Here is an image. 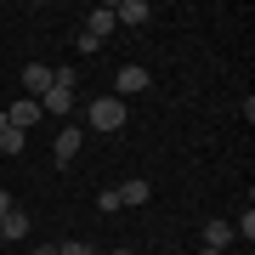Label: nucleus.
I'll use <instances>...</instances> for the list:
<instances>
[{
    "mask_svg": "<svg viewBox=\"0 0 255 255\" xmlns=\"http://www.w3.org/2000/svg\"><path fill=\"white\" fill-rule=\"evenodd\" d=\"M125 114H130L125 102L102 91V97L91 102V108H85V125H91V130H102V136H114V130H125Z\"/></svg>",
    "mask_w": 255,
    "mask_h": 255,
    "instance_id": "nucleus-1",
    "label": "nucleus"
},
{
    "mask_svg": "<svg viewBox=\"0 0 255 255\" xmlns=\"http://www.w3.org/2000/svg\"><path fill=\"white\" fill-rule=\"evenodd\" d=\"M147 80H153V74H147L142 63H125V68L114 74V97H119V102H125V97H136V91H147Z\"/></svg>",
    "mask_w": 255,
    "mask_h": 255,
    "instance_id": "nucleus-2",
    "label": "nucleus"
},
{
    "mask_svg": "<svg viewBox=\"0 0 255 255\" xmlns=\"http://www.w3.org/2000/svg\"><path fill=\"white\" fill-rule=\"evenodd\" d=\"M0 238H6V244H23L28 238V210L23 204H11L6 216H0Z\"/></svg>",
    "mask_w": 255,
    "mask_h": 255,
    "instance_id": "nucleus-3",
    "label": "nucleus"
},
{
    "mask_svg": "<svg viewBox=\"0 0 255 255\" xmlns=\"http://www.w3.org/2000/svg\"><path fill=\"white\" fill-rule=\"evenodd\" d=\"M34 119H40V102H34V97H17V102L6 108V125L23 130V136H28V125H34Z\"/></svg>",
    "mask_w": 255,
    "mask_h": 255,
    "instance_id": "nucleus-4",
    "label": "nucleus"
},
{
    "mask_svg": "<svg viewBox=\"0 0 255 255\" xmlns=\"http://www.w3.org/2000/svg\"><path fill=\"white\" fill-rule=\"evenodd\" d=\"M80 142H85V130H80V125H63V130H57V142H51V159L68 164L74 153H80Z\"/></svg>",
    "mask_w": 255,
    "mask_h": 255,
    "instance_id": "nucleus-5",
    "label": "nucleus"
},
{
    "mask_svg": "<svg viewBox=\"0 0 255 255\" xmlns=\"http://www.w3.org/2000/svg\"><path fill=\"white\" fill-rule=\"evenodd\" d=\"M147 17H153L147 0H119L114 6V23H125V28H147Z\"/></svg>",
    "mask_w": 255,
    "mask_h": 255,
    "instance_id": "nucleus-6",
    "label": "nucleus"
},
{
    "mask_svg": "<svg viewBox=\"0 0 255 255\" xmlns=\"http://www.w3.org/2000/svg\"><path fill=\"white\" fill-rule=\"evenodd\" d=\"M80 102H74V91H63V85H51L46 97H40V114H57V119H68Z\"/></svg>",
    "mask_w": 255,
    "mask_h": 255,
    "instance_id": "nucleus-7",
    "label": "nucleus"
},
{
    "mask_svg": "<svg viewBox=\"0 0 255 255\" xmlns=\"http://www.w3.org/2000/svg\"><path fill=\"white\" fill-rule=\"evenodd\" d=\"M114 6H97V11H85V34H91V40H108L114 34Z\"/></svg>",
    "mask_w": 255,
    "mask_h": 255,
    "instance_id": "nucleus-8",
    "label": "nucleus"
},
{
    "mask_svg": "<svg viewBox=\"0 0 255 255\" xmlns=\"http://www.w3.org/2000/svg\"><path fill=\"white\" fill-rule=\"evenodd\" d=\"M23 85H28V97L40 102V97L51 91V68H46V63H28V68H23Z\"/></svg>",
    "mask_w": 255,
    "mask_h": 255,
    "instance_id": "nucleus-9",
    "label": "nucleus"
},
{
    "mask_svg": "<svg viewBox=\"0 0 255 255\" xmlns=\"http://www.w3.org/2000/svg\"><path fill=\"white\" fill-rule=\"evenodd\" d=\"M114 193H119V204H147V199H153L147 176H130V182H125V187H114Z\"/></svg>",
    "mask_w": 255,
    "mask_h": 255,
    "instance_id": "nucleus-10",
    "label": "nucleus"
},
{
    "mask_svg": "<svg viewBox=\"0 0 255 255\" xmlns=\"http://www.w3.org/2000/svg\"><path fill=\"white\" fill-rule=\"evenodd\" d=\"M233 244V221H204V250H227Z\"/></svg>",
    "mask_w": 255,
    "mask_h": 255,
    "instance_id": "nucleus-11",
    "label": "nucleus"
},
{
    "mask_svg": "<svg viewBox=\"0 0 255 255\" xmlns=\"http://www.w3.org/2000/svg\"><path fill=\"white\" fill-rule=\"evenodd\" d=\"M233 238H244V244H250V238H255V210H250V204L238 210V221H233Z\"/></svg>",
    "mask_w": 255,
    "mask_h": 255,
    "instance_id": "nucleus-12",
    "label": "nucleus"
},
{
    "mask_svg": "<svg viewBox=\"0 0 255 255\" xmlns=\"http://www.w3.org/2000/svg\"><path fill=\"white\" fill-rule=\"evenodd\" d=\"M0 153H11V159H17V153H23V130H11V125L0 130Z\"/></svg>",
    "mask_w": 255,
    "mask_h": 255,
    "instance_id": "nucleus-13",
    "label": "nucleus"
},
{
    "mask_svg": "<svg viewBox=\"0 0 255 255\" xmlns=\"http://www.w3.org/2000/svg\"><path fill=\"white\" fill-rule=\"evenodd\" d=\"M74 51H80V57H97V51H102V40H91V34L80 28V34H74Z\"/></svg>",
    "mask_w": 255,
    "mask_h": 255,
    "instance_id": "nucleus-14",
    "label": "nucleus"
},
{
    "mask_svg": "<svg viewBox=\"0 0 255 255\" xmlns=\"http://www.w3.org/2000/svg\"><path fill=\"white\" fill-rule=\"evenodd\" d=\"M97 210H102V216H114V210H125V204H119L114 187H102V193H97Z\"/></svg>",
    "mask_w": 255,
    "mask_h": 255,
    "instance_id": "nucleus-15",
    "label": "nucleus"
},
{
    "mask_svg": "<svg viewBox=\"0 0 255 255\" xmlns=\"http://www.w3.org/2000/svg\"><path fill=\"white\" fill-rule=\"evenodd\" d=\"M6 210H11V193H6V187H0V216H6Z\"/></svg>",
    "mask_w": 255,
    "mask_h": 255,
    "instance_id": "nucleus-16",
    "label": "nucleus"
},
{
    "mask_svg": "<svg viewBox=\"0 0 255 255\" xmlns=\"http://www.w3.org/2000/svg\"><path fill=\"white\" fill-rule=\"evenodd\" d=\"M34 255H57V244H34Z\"/></svg>",
    "mask_w": 255,
    "mask_h": 255,
    "instance_id": "nucleus-17",
    "label": "nucleus"
},
{
    "mask_svg": "<svg viewBox=\"0 0 255 255\" xmlns=\"http://www.w3.org/2000/svg\"><path fill=\"white\" fill-rule=\"evenodd\" d=\"M114 255H136V250H130V244H119V250H114Z\"/></svg>",
    "mask_w": 255,
    "mask_h": 255,
    "instance_id": "nucleus-18",
    "label": "nucleus"
},
{
    "mask_svg": "<svg viewBox=\"0 0 255 255\" xmlns=\"http://www.w3.org/2000/svg\"><path fill=\"white\" fill-rule=\"evenodd\" d=\"M199 255H227V250H199Z\"/></svg>",
    "mask_w": 255,
    "mask_h": 255,
    "instance_id": "nucleus-19",
    "label": "nucleus"
},
{
    "mask_svg": "<svg viewBox=\"0 0 255 255\" xmlns=\"http://www.w3.org/2000/svg\"><path fill=\"white\" fill-rule=\"evenodd\" d=\"M85 255H102V250H91V244H85Z\"/></svg>",
    "mask_w": 255,
    "mask_h": 255,
    "instance_id": "nucleus-20",
    "label": "nucleus"
},
{
    "mask_svg": "<svg viewBox=\"0 0 255 255\" xmlns=\"http://www.w3.org/2000/svg\"><path fill=\"white\" fill-rule=\"evenodd\" d=\"M0 244H6V238H0Z\"/></svg>",
    "mask_w": 255,
    "mask_h": 255,
    "instance_id": "nucleus-21",
    "label": "nucleus"
},
{
    "mask_svg": "<svg viewBox=\"0 0 255 255\" xmlns=\"http://www.w3.org/2000/svg\"><path fill=\"white\" fill-rule=\"evenodd\" d=\"M244 255H250V250H244Z\"/></svg>",
    "mask_w": 255,
    "mask_h": 255,
    "instance_id": "nucleus-22",
    "label": "nucleus"
}]
</instances>
